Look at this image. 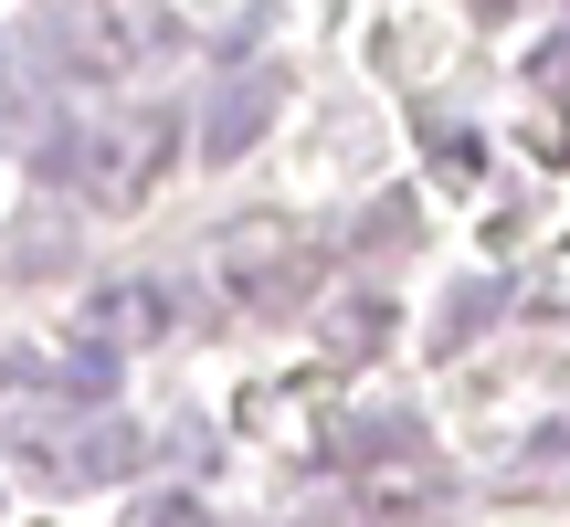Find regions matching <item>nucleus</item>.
<instances>
[{
	"mask_svg": "<svg viewBox=\"0 0 570 527\" xmlns=\"http://www.w3.org/2000/svg\"><path fill=\"white\" fill-rule=\"evenodd\" d=\"M169 169H180V106L96 117L75 148H63V180H75V201H96V211H138Z\"/></svg>",
	"mask_w": 570,
	"mask_h": 527,
	"instance_id": "1",
	"label": "nucleus"
},
{
	"mask_svg": "<svg viewBox=\"0 0 570 527\" xmlns=\"http://www.w3.org/2000/svg\"><path fill=\"white\" fill-rule=\"evenodd\" d=\"M212 275H223L244 306H306L327 285V243L317 232H285V222H254V232H223Z\"/></svg>",
	"mask_w": 570,
	"mask_h": 527,
	"instance_id": "2",
	"label": "nucleus"
},
{
	"mask_svg": "<svg viewBox=\"0 0 570 527\" xmlns=\"http://www.w3.org/2000/svg\"><path fill=\"white\" fill-rule=\"evenodd\" d=\"M169 317H180V296L138 275V285H117V296H96V306H85V338H117V348H127V338H159Z\"/></svg>",
	"mask_w": 570,
	"mask_h": 527,
	"instance_id": "3",
	"label": "nucleus"
},
{
	"mask_svg": "<svg viewBox=\"0 0 570 527\" xmlns=\"http://www.w3.org/2000/svg\"><path fill=\"white\" fill-rule=\"evenodd\" d=\"M127 465H138V432H127V422H96V432H75V444L42 454L53 486H106V475H127Z\"/></svg>",
	"mask_w": 570,
	"mask_h": 527,
	"instance_id": "4",
	"label": "nucleus"
},
{
	"mask_svg": "<svg viewBox=\"0 0 570 527\" xmlns=\"http://www.w3.org/2000/svg\"><path fill=\"white\" fill-rule=\"evenodd\" d=\"M265 106H275V74H254V84H244V96H233V106H223V127H212V138H202V148H212V159H244V148H254V138H265Z\"/></svg>",
	"mask_w": 570,
	"mask_h": 527,
	"instance_id": "5",
	"label": "nucleus"
},
{
	"mask_svg": "<svg viewBox=\"0 0 570 527\" xmlns=\"http://www.w3.org/2000/svg\"><path fill=\"white\" fill-rule=\"evenodd\" d=\"M138 527H202V507H180V496H169V507H148Z\"/></svg>",
	"mask_w": 570,
	"mask_h": 527,
	"instance_id": "6",
	"label": "nucleus"
}]
</instances>
